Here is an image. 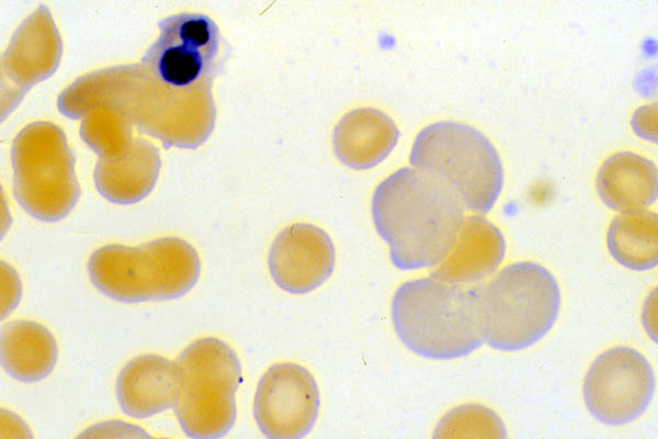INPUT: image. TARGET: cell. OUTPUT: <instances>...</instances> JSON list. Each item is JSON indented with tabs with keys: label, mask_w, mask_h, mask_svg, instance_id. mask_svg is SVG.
Masks as SVG:
<instances>
[{
	"label": "cell",
	"mask_w": 658,
	"mask_h": 439,
	"mask_svg": "<svg viewBox=\"0 0 658 439\" xmlns=\"http://www.w3.org/2000/svg\"><path fill=\"white\" fill-rule=\"evenodd\" d=\"M465 207L457 193L432 172L405 167L382 181L373 194L376 230L401 270L439 264L456 243Z\"/></svg>",
	"instance_id": "1"
},
{
	"label": "cell",
	"mask_w": 658,
	"mask_h": 439,
	"mask_svg": "<svg viewBox=\"0 0 658 439\" xmlns=\"http://www.w3.org/2000/svg\"><path fill=\"white\" fill-rule=\"evenodd\" d=\"M481 284L462 285L434 278L408 281L392 302L394 328L412 352L434 360L469 354L483 344L478 297Z\"/></svg>",
	"instance_id": "2"
},
{
	"label": "cell",
	"mask_w": 658,
	"mask_h": 439,
	"mask_svg": "<svg viewBox=\"0 0 658 439\" xmlns=\"http://www.w3.org/2000/svg\"><path fill=\"white\" fill-rule=\"evenodd\" d=\"M200 269L195 249L170 237L140 247L104 246L88 261L91 283L121 303L179 299L196 284Z\"/></svg>",
	"instance_id": "3"
},
{
	"label": "cell",
	"mask_w": 658,
	"mask_h": 439,
	"mask_svg": "<svg viewBox=\"0 0 658 439\" xmlns=\"http://www.w3.org/2000/svg\"><path fill=\"white\" fill-rule=\"evenodd\" d=\"M556 279L534 262L503 268L478 297L479 326L484 342L500 351H518L542 339L559 311Z\"/></svg>",
	"instance_id": "4"
},
{
	"label": "cell",
	"mask_w": 658,
	"mask_h": 439,
	"mask_svg": "<svg viewBox=\"0 0 658 439\" xmlns=\"http://www.w3.org/2000/svg\"><path fill=\"white\" fill-rule=\"evenodd\" d=\"M409 161L434 173L460 196L465 210L487 214L503 184L500 157L485 134L460 122L441 121L417 135Z\"/></svg>",
	"instance_id": "5"
},
{
	"label": "cell",
	"mask_w": 658,
	"mask_h": 439,
	"mask_svg": "<svg viewBox=\"0 0 658 439\" xmlns=\"http://www.w3.org/2000/svg\"><path fill=\"white\" fill-rule=\"evenodd\" d=\"M175 362L180 394L173 409L183 432L194 439L225 436L236 419L235 394L242 382L236 352L206 337L190 344Z\"/></svg>",
	"instance_id": "6"
},
{
	"label": "cell",
	"mask_w": 658,
	"mask_h": 439,
	"mask_svg": "<svg viewBox=\"0 0 658 439\" xmlns=\"http://www.w3.org/2000/svg\"><path fill=\"white\" fill-rule=\"evenodd\" d=\"M159 27V38L141 59L147 72L173 95L211 86L219 67L215 22L204 14L181 13L162 20Z\"/></svg>",
	"instance_id": "7"
},
{
	"label": "cell",
	"mask_w": 658,
	"mask_h": 439,
	"mask_svg": "<svg viewBox=\"0 0 658 439\" xmlns=\"http://www.w3.org/2000/svg\"><path fill=\"white\" fill-rule=\"evenodd\" d=\"M655 376L637 350L614 347L595 358L583 381L588 410L605 425L619 426L638 418L651 402Z\"/></svg>",
	"instance_id": "8"
},
{
	"label": "cell",
	"mask_w": 658,
	"mask_h": 439,
	"mask_svg": "<svg viewBox=\"0 0 658 439\" xmlns=\"http://www.w3.org/2000/svg\"><path fill=\"white\" fill-rule=\"evenodd\" d=\"M319 404L311 373L295 363H279L270 367L258 383L253 416L265 437L298 439L314 427Z\"/></svg>",
	"instance_id": "9"
},
{
	"label": "cell",
	"mask_w": 658,
	"mask_h": 439,
	"mask_svg": "<svg viewBox=\"0 0 658 439\" xmlns=\"http://www.w3.org/2000/svg\"><path fill=\"white\" fill-rule=\"evenodd\" d=\"M269 269L286 292L304 294L322 284L334 268V247L326 232L311 224H293L274 239Z\"/></svg>",
	"instance_id": "10"
},
{
	"label": "cell",
	"mask_w": 658,
	"mask_h": 439,
	"mask_svg": "<svg viewBox=\"0 0 658 439\" xmlns=\"http://www.w3.org/2000/svg\"><path fill=\"white\" fill-rule=\"evenodd\" d=\"M121 409L133 418H148L173 408L180 394V372L175 361L143 354L131 360L116 380Z\"/></svg>",
	"instance_id": "11"
},
{
	"label": "cell",
	"mask_w": 658,
	"mask_h": 439,
	"mask_svg": "<svg viewBox=\"0 0 658 439\" xmlns=\"http://www.w3.org/2000/svg\"><path fill=\"white\" fill-rule=\"evenodd\" d=\"M504 250L499 228L480 215L465 217L455 245L430 277L452 284H477L498 269Z\"/></svg>",
	"instance_id": "12"
},
{
	"label": "cell",
	"mask_w": 658,
	"mask_h": 439,
	"mask_svg": "<svg viewBox=\"0 0 658 439\" xmlns=\"http://www.w3.org/2000/svg\"><path fill=\"white\" fill-rule=\"evenodd\" d=\"M399 131L384 112L361 108L345 114L333 133L338 158L353 169H368L381 162L395 147Z\"/></svg>",
	"instance_id": "13"
},
{
	"label": "cell",
	"mask_w": 658,
	"mask_h": 439,
	"mask_svg": "<svg viewBox=\"0 0 658 439\" xmlns=\"http://www.w3.org/2000/svg\"><path fill=\"white\" fill-rule=\"evenodd\" d=\"M597 190L601 200L621 214L643 211L657 200L656 165L632 151L616 153L601 165Z\"/></svg>",
	"instance_id": "14"
},
{
	"label": "cell",
	"mask_w": 658,
	"mask_h": 439,
	"mask_svg": "<svg viewBox=\"0 0 658 439\" xmlns=\"http://www.w3.org/2000/svg\"><path fill=\"white\" fill-rule=\"evenodd\" d=\"M1 365L13 379L32 383L45 379L57 361L52 333L32 320H13L1 326Z\"/></svg>",
	"instance_id": "15"
},
{
	"label": "cell",
	"mask_w": 658,
	"mask_h": 439,
	"mask_svg": "<svg viewBox=\"0 0 658 439\" xmlns=\"http://www.w3.org/2000/svg\"><path fill=\"white\" fill-rule=\"evenodd\" d=\"M657 214L647 210L616 215L608 230V247L622 266L637 271L658 262Z\"/></svg>",
	"instance_id": "16"
},
{
	"label": "cell",
	"mask_w": 658,
	"mask_h": 439,
	"mask_svg": "<svg viewBox=\"0 0 658 439\" xmlns=\"http://www.w3.org/2000/svg\"><path fill=\"white\" fill-rule=\"evenodd\" d=\"M435 430V437H507L500 418L480 405H464L453 409Z\"/></svg>",
	"instance_id": "17"
}]
</instances>
